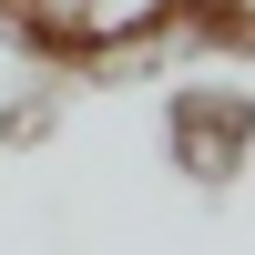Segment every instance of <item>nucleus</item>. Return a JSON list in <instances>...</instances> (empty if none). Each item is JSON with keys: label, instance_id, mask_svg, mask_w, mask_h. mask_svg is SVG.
Masks as SVG:
<instances>
[{"label": "nucleus", "instance_id": "obj_1", "mask_svg": "<svg viewBox=\"0 0 255 255\" xmlns=\"http://www.w3.org/2000/svg\"><path fill=\"white\" fill-rule=\"evenodd\" d=\"M163 153L194 184H235L255 153V92L245 82H174L163 92Z\"/></svg>", "mask_w": 255, "mask_h": 255}, {"label": "nucleus", "instance_id": "obj_2", "mask_svg": "<svg viewBox=\"0 0 255 255\" xmlns=\"http://www.w3.org/2000/svg\"><path fill=\"white\" fill-rule=\"evenodd\" d=\"M20 20H31L51 51H102V41L153 31V0H20Z\"/></svg>", "mask_w": 255, "mask_h": 255}, {"label": "nucleus", "instance_id": "obj_3", "mask_svg": "<svg viewBox=\"0 0 255 255\" xmlns=\"http://www.w3.org/2000/svg\"><path fill=\"white\" fill-rule=\"evenodd\" d=\"M153 20H174V31H204V41H225V31H255V0H153Z\"/></svg>", "mask_w": 255, "mask_h": 255}]
</instances>
